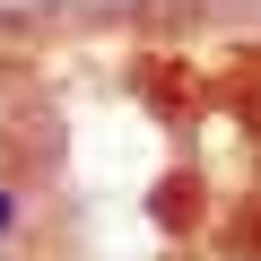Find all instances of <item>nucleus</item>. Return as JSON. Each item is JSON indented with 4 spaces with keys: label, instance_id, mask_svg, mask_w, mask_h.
<instances>
[{
    "label": "nucleus",
    "instance_id": "nucleus-1",
    "mask_svg": "<svg viewBox=\"0 0 261 261\" xmlns=\"http://www.w3.org/2000/svg\"><path fill=\"white\" fill-rule=\"evenodd\" d=\"M18 218H27V209H18V183H9V174H0V252H9V244H18Z\"/></svg>",
    "mask_w": 261,
    "mask_h": 261
}]
</instances>
